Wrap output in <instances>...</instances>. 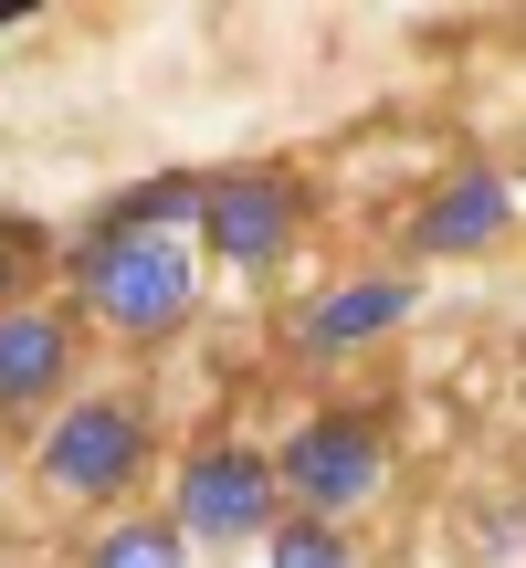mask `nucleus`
<instances>
[{"mask_svg": "<svg viewBox=\"0 0 526 568\" xmlns=\"http://www.w3.org/2000/svg\"><path fill=\"white\" fill-rule=\"evenodd\" d=\"M74 284H84V316L105 337H169V326L201 305V264H190L180 232H127V222H95L74 253Z\"/></svg>", "mask_w": 526, "mask_h": 568, "instance_id": "f257e3e1", "label": "nucleus"}, {"mask_svg": "<svg viewBox=\"0 0 526 568\" xmlns=\"http://www.w3.org/2000/svg\"><path fill=\"white\" fill-rule=\"evenodd\" d=\"M274 485H284V516H326V527H347V516L380 506V485H390L380 422H358V410H316V422L274 453Z\"/></svg>", "mask_w": 526, "mask_h": 568, "instance_id": "f03ea898", "label": "nucleus"}, {"mask_svg": "<svg viewBox=\"0 0 526 568\" xmlns=\"http://www.w3.org/2000/svg\"><path fill=\"white\" fill-rule=\"evenodd\" d=\"M169 527H180L190 548H243V537H274V527H284L274 453H253V443H201V453L180 464Z\"/></svg>", "mask_w": 526, "mask_h": 568, "instance_id": "7ed1b4c3", "label": "nucleus"}, {"mask_svg": "<svg viewBox=\"0 0 526 568\" xmlns=\"http://www.w3.org/2000/svg\"><path fill=\"white\" fill-rule=\"evenodd\" d=\"M148 474V422L127 400H63L53 432H42V485L63 506H117Z\"/></svg>", "mask_w": 526, "mask_h": 568, "instance_id": "20e7f679", "label": "nucleus"}, {"mask_svg": "<svg viewBox=\"0 0 526 568\" xmlns=\"http://www.w3.org/2000/svg\"><path fill=\"white\" fill-rule=\"evenodd\" d=\"M201 232L232 274H274L295 253V180L274 169H232V180H201Z\"/></svg>", "mask_w": 526, "mask_h": 568, "instance_id": "39448f33", "label": "nucleus"}, {"mask_svg": "<svg viewBox=\"0 0 526 568\" xmlns=\"http://www.w3.org/2000/svg\"><path fill=\"white\" fill-rule=\"evenodd\" d=\"M411 295H422L411 274H358V284H326V295L295 316V358H316V368H326V358H347V347H380L390 326L411 316Z\"/></svg>", "mask_w": 526, "mask_h": 568, "instance_id": "423d86ee", "label": "nucleus"}, {"mask_svg": "<svg viewBox=\"0 0 526 568\" xmlns=\"http://www.w3.org/2000/svg\"><path fill=\"white\" fill-rule=\"evenodd\" d=\"M506 222H516V190L495 180V169H453V180L432 190L422 211H411V253H432V264H464V253H485Z\"/></svg>", "mask_w": 526, "mask_h": 568, "instance_id": "0eeeda50", "label": "nucleus"}, {"mask_svg": "<svg viewBox=\"0 0 526 568\" xmlns=\"http://www.w3.org/2000/svg\"><path fill=\"white\" fill-rule=\"evenodd\" d=\"M63 379H74V326L53 305H11L0 316V422L63 400Z\"/></svg>", "mask_w": 526, "mask_h": 568, "instance_id": "6e6552de", "label": "nucleus"}, {"mask_svg": "<svg viewBox=\"0 0 526 568\" xmlns=\"http://www.w3.org/2000/svg\"><path fill=\"white\" fill-rule=\"evenodd\" d=\"M263 568H368V558H358V537L326 527V516H284V527L263 537Z\"/></svg>", "mask_w": 526, "mask_h": 568, "instance_id": "1a4fd4ad", "label": "nucleus"}, {"mask_svg": "<svg viewBox=\"0 0 526 568\" xmlns=\"http://www.w3.org/2000/svg\"><path fill=\"white\" fill-rule=\"evenodd\" d=\"M84 568H190V537L169 527V516H127V527L95 537V558Z\"/></svg>", "mask_w": 526, "mask_h": 568, "instance_id": "9d476101", "label": "nucleus"}, {"mask_svg": "<svg viewBox=\"0 0 526 568\" xmlns=\"http://www.w3.org/2000/svg\"><path fill=\"white\" fill-rule=\"evenodd\" d=\"M11 305H21V243L0 232V316H11Z\"/></svg>", "mask_w": 526, "mask_h": 568, "instance_id": "9b49d317", "label": "nucleus"}]
</instances>
